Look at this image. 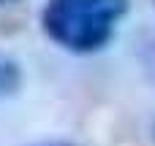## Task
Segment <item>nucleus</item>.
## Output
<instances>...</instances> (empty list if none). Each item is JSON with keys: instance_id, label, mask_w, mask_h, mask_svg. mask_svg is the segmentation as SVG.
I'll use <instances>...</instances> for the list:
<instances>
[{"instance_id": "nucleus-1", "label": "nucleus", "mask_w": 155, "mask_h": 146, "mask_svg": "<svg viewBox=\"0 0 155 146\" xmlns=\"http://www.w3.org/2000/svg\"><path fill=\"white\" fill-rule=\"evenodd\" d=\"M128 8L131 0H46L41 30L63 51L95 54L109 46Z\"/></svg>"}, {"instance_id": "nucleus-3", "label": "nucleus", "mask_w": 155, "mask_h": 146, "mask_svg": "<svg viewBox=\"0 0 155 146\" xmlns=\"http://www.w3.org/2000/svg\"><path fill=\"white\" fill-rule=\"evenodd\" d=\"M44 146H68V144H44Z\"/></svg>"}, {"instance_id": "nucleus-4", "label": "nucleus", "mask_w": 155, "mask_h": 146, "mask_svg": "<svg viewBox=\"0 0 155 146\" xmlns=\"http://www.w3.org/2000/svg\"><path fill=\"white\" fill-rule=\"evenodd\" d=\"M5 3H11V0H0V5H5Z\"/></svg>"}, {"instance_id": "nucleus-5", "label": "nucleus", "mask_w": 155, "mask_h": 146, "mask_svg": "<svg viewBox=\"0 0 155 146\" xmlns=\"http://www.w3.org/2000/svg\"><path fill=\"white\" fill-rule=\"evenodd\" d=\"M153 135H155V127H153Z\"/></svg>"}, {"instance_id": "nucleus-2", "label": "nucleus", "mask_w": 155, "mask_h": 146, "mask_svg": "<svg viewBox=\"0 0 155 146\" xmlns=\"http://www.w3.org/2000/svg\"><path fill=\"white\" fill-rule=\"evenodd\" d=\"M22 84H25L22 65H19L11 54L0 51V100L14 98V95L22 89Z\"/></svg>"}]
</instances>
